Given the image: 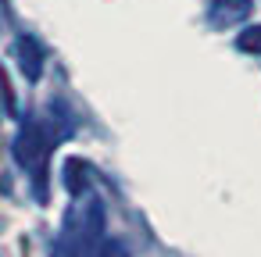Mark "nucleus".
<instances>
[{
    "mask_svg": "<svg viewBox=\"0 0 261 257\" xmlns=\"http://www.w3.org/2000/svg\"><path fill=\"white\" fill-rule=\"evenodd\" d=\"M61 182H65L72 200H83L90 193V186H93V164L83 161V157H68L61 164Z\"/></svg>",
    "mask_w": 261,
    "mask_h": 257,
    "instance_id": "20e7f679",
    "label": "nucleus"
},
{
    "mask_svg": "<svg viewBox=\"0 0 261 257\" xmlns=\"http://www.w3.org/2000/svg\"><path fill=\"white\" fill-rule=\"evenodd\" d=\"M61 136L50 132L47 122L40 118H25L15 132V143H11V154L18 161V168L33 179V193L40 204H47V164H50V150Z\"/></svg>",
    "mask_w": 261,
    "mask_h": 257,
    "instance_id": "f257e3e1",
    "label": "nucleus"
},
{
    "mask_svg": "<svg viewBox=\"0 0 261 257\" xmlns=\"http://www.w3.org/2000/svg\"><path fill=\"white\" fill-rule=\"evenodd\" d=\"M15 58H18V72L25 75V82H40V75H43V68H47V47H43L33 33H22V36H18Z\"/></svg>",
    "mask_w": 261,
    "mask_h": 257,
    "instance_id": "f03ea898",
    "label": "nucleus"
},
{
    "mask_svg": "<svg viewBox=\"0 0 261 257\" xmlns=\"http://www.w3.org/2000/svg\"><path fill=\"white\" fill-rule=\"evenodd\" d=\"M236 50L261 58V25H247L243 33H236Z\"/></svg>",
    "mask_w": 261,
    "mask_h": 257,
    "instance_id": "39448f33",
    "label": "nucleus"
},
{
    "mask_svg": "<svg viewBox=\"0 0 261 257\" xmlns=\"http://www.w3.org/2000/svg\"><path fill=\"white\" fill-rule=\"evenodd\" d=\"M93 257H129V246H125L122 239H104V243L93 250Z\"/></svg>",
    "mask_w": 261,
    "mask_h": 257,
    "instance_id": "423d86ee",
    "label": "nucleus"
},
{
    "mask_svg": "<svg viewBox=\"0 0 261 257\" xmlns=\"http://www.w3.org/2000/svg\"><path fill=\"white\" fill-rule=\"evenodd\" d=\"M254 8V0H211L207 4V25L211 29H232L240 25Z\"/></svg>",
    "mask_w": 261,
    "mask_h": 257,
    "instance_id": "7ed1b4c3",
    "label": "nucleus"
}]
</instances>
